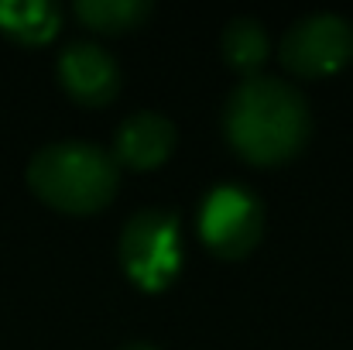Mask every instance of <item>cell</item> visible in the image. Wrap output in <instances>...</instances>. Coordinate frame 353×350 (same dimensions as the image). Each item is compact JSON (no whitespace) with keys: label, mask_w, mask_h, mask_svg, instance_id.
<instances>
[{"label":"cell","mask_w":353,"mask_h":350,"mask_svg":"<svg viewBox=\"0 0 353 350\" xmlns=\"http://www.w3.org/2000/svg\"><path fill=\"white\" fill-rule=\"evenodd\" d=\"M62 24L52 0H0V31L21 45H45Z\"/></svg>","instance_id":"8"},{"label":"cell","mask_w":353,"mask_h":350,"mask_svg":"<svg viewBox=\"0 0 353 350\" xmlns=\"http://www.w3.org/2000/svg\"><path fill=\"white\" fill-rule=\"evenodd\" d=\"M175 124L168 117L154 114V110H137L117 127L114 137V162L148 172L168 162V155L175 151Z\"/></svg>","instance_id":"7"},{"label":"cell","mask_w":353,"mask_h":350,"mask_svg":"<svg viewBox=\"0 0 353 350\" xmlns=\"http://www.w3.org/2000/svg\"><path fill=\"white\" fill-rule=\"evenodd\" d=\"M117 251L123 275L137 289L161 292L182 268V224L172 210L161 206L137 210L120 231Z\"/></svg>","instance_id":"3"},{"label":"cell","mask_w":353,"mask_h":350,"mask_svg":"<svg viewBox=\"0 0 353 350\" xmlns=\"http://www.w3.org/2000/svg\"><path fill=\"white\" fill-rule=\"evenodd\" d=\"M353 59V24L319 10L299 17L281 38V66L295 76H333Z\"/></svg>","instance_id":"5"},{"label":"cell","mask_w":353,"mask_h":350,"mask_svg":"<svg viewBox=\"0 0 353 350\" xmlns=\"http://www.w3.org/2000/svg\"><path fill=\"white\" fill-rule=\"evenodd\" d=\"M264 233V210L247 186H213L199 203V237L216 257H243Z\"/></svg>","instance_id":"4"},{"label":"cell","mask_w":353,"mask_h":350,"mask_svg":"<svg viewBox=\"0 0 353 350\" xmlns=\"http://www.w3.org/2000/svg\"><path fill=\"white\" fill-rule=\"evenodd\" d=\"M123 350H158V347H151V344H127Z\"/></svg>","instance_id":"11"},{"label":"cell","mask_w":353,"mask_h":350,"mask_svg":"<svg viewBox=\"0 0 353 350\" xmlns=\"http://www.w3.org/2000/svg\"><path fill=\"white\" fill-rule=\"evenodd\" d=\"M59 79L65 93L83 107H103L117 97L120 69L114 55L97 41H72L59 55Z\"/></svg>","instance_id":"6"},{"label":"cell","mask_w":353,"mask_h":350,"mask_svg":"<svg viewBox=\"0 0 353 350\" xmlns=\"http://www.w3.org/2000/svg\"><path fill=\"white\" fill-rule=\"evenodd\" d=\"M309 104L278 76H250L223 107V134L240 158L271 168L288 162L309 141Z\"/></svg>","instance_id":"1"},{"label":"cell","mask_w":353,"mask_h":350,"mask_svg":"<svg viewBox=\"0 0 353 350\" xmlns=\"http://www.w3.org/2000/svg\"><path fill=\"white\" fill-rule=\"evenodd\" d=\"M268 48H271L268 31L254 17H234L223 28V55L236 72L257 76V69L268 62Z\"/></svg>","instance_id":"9"},{"label":"cell","mask_w":353,"mask_h":350,"mask_svg":"<svg viewBox=\"0 0 353 350\" xmlns=\"http://www.w3.org/2000/svg\"><path fill=\"white\" fill-rule=\"evenodd\" d=\"M148 14H151L148 0H79L76 3V17L86 28L103 35H123L137 28Z\"/></svg>","instance_id":"10"},{"label":"cell","mask_w":353,"mask_h":350,"mask_svg":"<svg viewBox=\"0 0 353 350\" xmlns=\"http://www.w3.org/2000/svg\"><path fill=\"white\" fill-rule=\"evenodd\" d=\"M28 186L62 213H97L117 196L120 165L100 144L52 141L28 162Z\"/></svg>","instance_id":"2"}]
</instances>
